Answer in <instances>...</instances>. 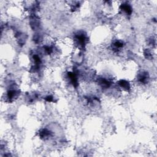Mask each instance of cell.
Returning a JSON list of instances; mask_svg holds the SVG:
<instances>
[{"instance_id":"6da1fadb","label":"cell","mask_w":157,"mask_h":157,"mask_svg":"<svg viewBox=\"0 0 157 157\" xmlns=\"http://www.w3.org/2000/svg\"><path fill=\"white\" fill-rule=\"evenodd\" d=\"M74 39L77 46L81 48H84L86 45L87 41V38L86 34L82 32H78L75 34Z\"/></svg>"},{"instance_id":"7a4b0ae2","label":"cell","mask_w":157,"mask_h":157,"mask_svg":"<svg viewBox=\"0 0 157 157\" xmlns=\"http://www.w3.org/2000/svg\"><path fill=\"white\" fill-rule=\"evenodd\" d=\"M68 76L70 80V82L72 85L77 88L78 86V78L76 73L75 72H69L68 73Z\"/></svg>"},{"instance_id":"3957f363","label":"cell","mask_w":157,"mask_h":157,"mask_svg":"<svg viewBox=\"0 0 157 157\" xmlns=\"http://www.w3.org/2000/svg\"><path fill=\"white\" fill-rule=\"evenodd\" d=\"M98 82L99 85L101 86L103 89L109 88L111 85V82L109 80H107V78L104 77L98 78Z\"/></svg>"},{"instance_id":"277c9868","label":"cell","mask_w":157,"mask_h":157,"mask_svg":"<svg viewBox=\"0 0 157 157\" xmlns=\"http://www.w3.org/2000/svg\"><path fill=\"white\" fill-rule=\"evenodd\" d=\"M138 79L142 84H147L149 79V74L147 72H141L140 74H139L138 76Z\"/></svg>"},{"instance_id":"5b68a950","label":"cell","mask_w":157,"mask_h":157,"mask_svg":"<svg viewBox=\"0 0 157 157\" xmlns=\"http://www.w3.org/2000/svg\"><path fill=\"white\" fill-rule=\"evenodd\" d=\"M120 10L124 12L127 15H131L133 12L132 7L128 3L122 4L120 6Z\"/></svg>"},{"instance_id":"8992f818","label":"cell","mask_w":157,"mask_h":157,"mask_svg":"<svg viewBox=\"0 0 157 157\" xmlns=\"http://www.w3.org/2000/svg\"><path fill=\"white\" fill-rule=\"evenodd\" d=\"M19 94V91L17 90H10L7 91V99L9 100V101H12L14 100L17 96Z\"/></svg>"},{"instance_id":"52a82bcc","label":"cell","mask_w":157,"mask_h":157,"mask_svg":"<svg viewBox=\"0 0 157 157\" xmlns=\"http://www.w3.org/2000/svg\"><path fill=\"white\" fill-rule=\"evenodd\" d=\"M117 84L119 85L122 89L124 90L128 91L130 89V84L129 82L126 80H120L119 82H117Z\"/></svg>"},{"instance_id":"ba28073f","label":"cell","mask_w":157,"mask_h":157,"mask_svg":"<svg viewBox=\"0 0 157 157\" xmlns=\"http://www.w3.org/2000/svg\"><path fill=\"white\" fill-rule=\"evenodd\" d=\"M39 136L41 139H48L52 136V133L50 132L49 130L47 129H42L39 131Z\"/></svg>"},{"instance_id":"9c48e42d","label":"cell","mask_w":157,"mask_h":157,"mask_svg":"<svg viewBox=\"0 0 157 157\" xmlns=\"http://www.w3.org/2000/svg\"><path fill=\"white\" fill-rule=\"evenodd\" d=\"M38 18L36 15H33V17H31V22H30V24H31V26L32 28L33 29H36L37 28L39 27V20Z\"/></svg>"},{"instance_id":"30bf717a","label":"cell","mask_w":157,"mask_h":157,"mask_svg":"<svg viewBox=\"0 0 157 157\" xmlns=\"http://www.w3.org/2000/svg\"><path fill=\"white\" fill-rule=\"evenodd\" d=\"M112 46H113V49L118 50H120V49H121V48L123 47L124 44L121 41H116L115 42H114Z\"/></svg>"},{"instance_id":"8fae6325","label":"cell","mask_w":157,"mask_h":157,"mask_svg":"<svg viewBox=\"0 0 157 157\" xmlns=\"http://www.w3.org/2000/svg\"><path fill=\"white\" fill-rule=\"evenodd\" d=\"M144 55L145 57L148 60H151L153 58V56H152L151 52L149 49H146L144 51Z\"/></svg>"},{"instance_id":"7c38bea8","label":"cell","mask_w":157,"mask_h":157,"mask_svg":"<svg viewBox=\"0 0 157 157\" xmlns=\"http://www.w3.org/2000/svg\"><path fill=\"white\" fill-rule=\"evenodd\" d=\"M45 99L47 101H48V102H53V101H54V97H52V96H51V95L47 96V97H46L45 98Z\"/></svg>"}]
</instances>
